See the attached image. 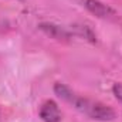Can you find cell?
<instances>
[{"label":"cell","mask_w":122,"mask_h":122,"mask_svg":"<svg viewBox=\"0 0 122 122\" xmlns=\"http://www.w3.org/2000/svg\"><path fill=\"white\" fill-rule=\"evenodd\" d=\"M54 90H56L57 95L60 98L65 99L67 102H70L71 105H74L77 109H80L81 112H84L88 117H91L92 119L111 121L115 117V112L109 107H107V105H104V104H101L98 101H92V99H88V98L78 97V95H75L74 92L71 91L68 87H65L62 84H57Z\"/></svg>","instance_id":"6da1fadb"},{"label":"cell","mask_w":122,"mask_h":122,"mask_svg":"<svg viewBox=\"0 0 122 122\" xmlns=\"http://www.w3.org/2000/svg\"><path fill=\"white\" fill-rule=\"evenodd\" d=\"M40 117L44 122H60L61 112L58 109V105L51 99L46 101L40 108Z\"/></svg>","instance_id":"7a4b0ae2"},{"label":"cell","mask_w":122,"mask_h":122,"mask_svg":"<svg viewBox=\"0 0 122 122\" xmlns=\"http://www.w3.org/2000/svg\"><path fill=\"white\" fill-rule=\"evenodd\" d=\"M85 6L91 13H94L98 17H107L109 14H114L112 9H109L108 6H105L104 3H101L98 0H85Z\"/></svg>","instance_id":"3957f363"},{"label":"cell","mask_w":122,"mask_h":122,"mask_svg":"<svg viewBox=\"0 0 122 122\" xmlns=\"http://www.w3.org/2000/svg\"><path fill=\"white\" fill-rule=\"evenodd\" d=\"M114 94H115V97L122 102V84H115L114 85Z\"/></svg>","instance_id":"277c9868"}]
</instances>
